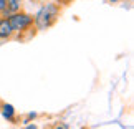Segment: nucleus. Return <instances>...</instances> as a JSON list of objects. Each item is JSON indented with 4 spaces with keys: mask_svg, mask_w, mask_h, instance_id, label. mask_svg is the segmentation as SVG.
I'll return each mask as SVG.
<instances>
[{
    "mask_svg": "<svg viewBox=\"0 0 134 129\" xmlns=\"http://www.w3.org/2000/svg\"><path fill=\"white\" fill-rule=\"evenodd\" d=\"M56 15H58V7L55 3H46L38 10L37 17H35V23H37L38 30H45L48 28L51 23L55 22Z\"/></svg>",
    "mask_w": 134,
    "mask_h": 129,
    "instance_id": "f257e3e1",
    "label": "nucleus"
},
{
    "mask_svg": "<svg viewBox=\"0 0 134 129\" xmlns=\"http://www.w3.org/2000/svg\"><path fill=\"white\" fill-rule=\"evenodd\" d=\"M8 23L12 27L13 32H23L25 28H28L30 25L33 23V17L28 13H10L8 15Z\"/></svg>",
    "mask_w": 134,
    "mask_h": 129,
    "instance_id": "f03ea898",
    "label": "nucleus"
},
{
    "mask_svg": "<svg viewBox=\"0 0 134 129\" xmlns=\"http://www.w3.org/2000/svg\"><path fill=\"white\" fill-rule=\"evenodd\" d=\"M22 2L23 0H7V5H5V10H3V17H8L10 13H15L22 8Z\"/></svg>",
    "mask_w": 134,
    "mask_h": 129,
    "instance_id": "7ed1b4c3",
    "label": "nucleus"
},
{
    "mask_svg": "<svg viewBox=\"0 0 134 129\" xmlns=\"http://www.w3.org/2000/svg\"><path fill=\"white\" fill-rule=\"evenodd\" d=\"M12 33H13V30L8 23V18H2L0 20V38H10Z\"/></svg>",
    "mask_w": 134,
    "mask_h": 129,
    "instance_id": "20e7f679",
    "label": "nucleus"
},
{
    "mask_svg": "<svg viewBox=\"0 0 134 129\" xmlns=\"http://www.w3.org/2000/svg\"><path fill=\"white\" fill-rule=\"evenodd\" d=\"M15 114V109H13V106H10V104H5L3 106V116L7 117V119H12Z\"/></svg>",
    "mask_w": 134,
    "mask_h": 129,
    "instance_id": "39448f33",
    "label": "nucleus"
},
{
    "mask_svg": "<svg viewBox=\"0 0 134 129\" xmlns=\"http://www.w3.org/2000/svg\"><path fill=\"white\" fill-rule=\"evenodd\" d=\"M5 5H7V0H0V13L5 10Z\"/></svg>",
    "mask_w": 134,
    "mask_h": 129,
    "instance_id": "423d86ee",
    "label": "nucleus"
},
{
    "mask_svg": "<svg viewBox=\"0 0 134 129\" xmlns=\"http://www.w3.org/2000/svg\"><path fill=\"white\" fill-rule=\"evenodd\" d=\"M27 129H37V126H33V124H30V126H28Z\"/></svg>",
    "mask_w": 134,
    "mask_h": 129,
    "instance_id": "0eeeda50",
    "label": "nucleus"
},
{
    "mask_svg": "<svg viewBox=\"0 0 134 129\" xmlns=\"http://www.w3.org/2000/svg\"><path fill=\"white\" fill-rule=\"evenodd\" d=\"M109 2H113V3H116V2H119V0H109Z\"/></svg>",
    "mask_w": 134,
    "mask_h": 129,
    "instance_id": "6e6552de",
    "label": "nucleus"
}]
</instances>
